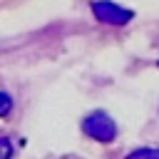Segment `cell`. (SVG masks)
I'll return each mask as SVG.
<instances>
[{"label": "cell", "instance_id": "1", "mask_svg": "<svg viewBox=\"0 0 159 159\" xmlns=\"http://www.w3.org/2000/svg\"><path fill=\"white\" fill-rule=\"evenodd\" d=\"M82 132H84L87 137L97 139V142H112V139L117 137V124H114V119H112L107 112L97 109V112H89V114L84 117Z\"/></svg>", "mask_w": 159, "mask_h": 159}, {"label": "cell", "instance_id": "2", "mask_svg": "<svg viewBox=\"0 0 159 159\" xmlns=\"http://www.w3.org/2000/svg\"><path fill=\"white\" fill-rule=\"evenodd\" d=\"M92 12L104 25H127L134 17L132 10H127V7H122L112 0H92Z\"/></svg>", "mask_w": 159, "mask_h": 159}, {"label": "cell", "instance_id": "3", "mask_svg": "<svg viewBox=\"0 0 159 159\" xmlns=\"http://www.w3.org/2000/svg\"><path fill=\"white\" fill-rule=\"evenodd\" d=\"M124 159H159V149L142 147V149H134V152H129Z\"/></svg>", "mask_w": 159, "mask_h": 159}, {"label": "cell", "instance_id": "4", "mask_svg": "<svg viewBox=\"0 0 159 159\" xmlns=\"http://www.w3.org/2000/svg\"><path fill=\"white\" fill-rule=\"evenodd\" d=\"M10 112H12V97L0 92V117H7Z\"/></svg>", "mask_w": 159, "mask_h": 159}, {"label": "cell", "instance_id": "5", "mask_svg": "<svg viewBox=\"0 0 159 159\" xmlns=\"http://www.w3.org/2000/svg\"><path fill=\"white\" fill-rule=\"evenodd\" d=\"M12 157V144L7 137H0V159H10Z\"/></svg>", "mask_w": 159, "mask_h": 159}]
</instances>
